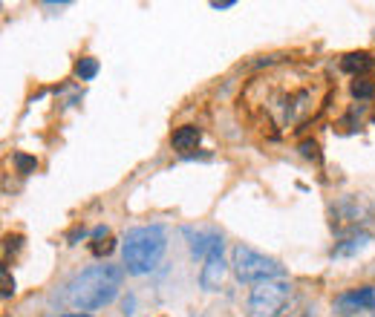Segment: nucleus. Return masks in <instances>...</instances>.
Segmentation results:
<instances>
[{
  "mask_svg": "<svg viewBox=\"0 0 375 317\" xmlns=\"http://www.w3.org/2000/svg\"><path fill=\"white\" fill-rule=\"evenodd\" d=\"M75 75L81 78V81H93V78L98 75V61L95 58H81V61L75 64Z\"/></svg>",
  "mask_w": 375,
  "mask_h": 317,
  "instance_id": "obj_12",
  "label": "nucleus"
},
{
  "mask_svg": "<svg viewBox=\"0 0 375 317\" xmlns=\"http://www.w3.org/2000/svg\"><path fill=\"white\" fill-rule=\"evenodd\" d=\"M372 202L361 193H349V196H341L338 202L332 208V228L338 234H358L361 225H367L372 220Z\"/></svg>",
  "mask_w": 375,
  "mask_h": 317,
  "instance_id": "obj_5",
  "label": "nucleus"
},
{
  "mask_svg": "<svg viewBox=\"0 0 375 317\" xmlns=\"http://www.w3.org/2000/svg\"><path fill=\"white\" fill-rule=\"evenodd\" d=\"M292 297V286L286 280H266L257 283L248 294V306L246 314L248 317H280V311L286 309Z\"/></svg>",
  "mask_w": 375,
  "mask_h": 317,
  "instance_id": "obj_4",
  "label": "nucleus"
},
{
  "mask_svg": "<svg viewBox=\"0 0 375 317\" xmlns=\"http://www.w3.org/2000/svg\"><path fill=\"white\" fill-rule=\"evenodd\" d=\"M0 280H3V297H12L15 294V280H9V268L0 271Z\"/></svg>",
  "mask_w": 375,
  "mask_h": 317,
  "instance_id": "obj_17",
  "label": "nucleus"
},
{
  "mask_svg": "<svg viewBox=\"0 0 375 317\" xmlns=\"http://www.w3.org/2000/svg\"><path fill=\"white\" fill-rule=\"evenodd\" d=\"M372 124H375V115H372Z\"/></svg>",
  "mask_w": 375,
  "mask_h": 317,
  "instance_id": "obj_24",
  "label": "nucleus"
},
{
  "mask_svg": "<svg viewBox=\"0 0 375 317\" xmlns=\"http://www.w3.org/2000/svg\"><path fill=\"white\" fill-rule=\"evenodd\" d=\"M93 236H95V240H110V228H107V225H98V228L93 231Z\"/></svg>",
  "mask_w": 375,
  "mask_h": 317,
  "instance_id": "obj_20",
  "label": "nucleus"
},
{
  "mask_svg": "<svg viewBox=\"0 0 375 317\" xmlns=\"http://www.w3.org/2000/svg\"><path fill=\"white\" fill-rule=\"evenodd\" d=\"M21 243H24V236H17V234H15V236H6V245H3L6 254H9V251H17V248H21Z\"/></svg>",
  "mask_w": 375,
  "mask_h": 317,
  "instance_id": "obj_18",
  "label": "nucleus"
},
{
  "mask_svg": "<svg viewBox=\"0 0 375 317\" xmlns=\"http://www.w3.org/2000/svg\"><path fill=\"white\" fill-rule=\"evenodd\" d=\"M211 6L214 9H231V6H237V0H214Z\"/></svg>",
  "mask_w": 375,
  "mask_h": 317,
  "instance_id": "obj_21",
  "label": "nucleus"
},
{
  "mask_svg": "<svg viewBox=\"0 0 375 317\" xmlns=\"http://www.w3.org/2000/svg\"><path fill=\"white\" fill-rule=\"evenodd\" d=\"M301 156L312 158V162H321V147L318 142H301Z\"/></svg>",
  "mask_w": 375,
  "mask_h": 317,
  "instance_id": "obj_15",
  "label": "nucleus"
},
{
  "mask_svg": "<svg viewBox=\"0 0 375 317\" xmlns=\"http://www.w3.org/2000/svg\"><path fill=\"white\" fill-rule=\"evenodd\" d=\"M113 248H115V245H113V240H104V243H102V240H95V243L90 245V251H93L95 257H104V254H110Z\"/></svg>",
  "mask_w": 375,
  "mask_h": 317,
  "instance_id": "obj_16",
  "label": "nucleus"
},
{
  "mask_svg": "<svg viewBox=\"0 0 375 317\" xmlns=\"http://www.w3.org/2000/svg\"><path fill=\"white\" fill-rule=\"evenodd\" d=\"M231 266H234V274L240 283H266V280H280V277L286 274V268L271 260V257L254 251L248 245H237L231 251Z\"/></svg>",
  "mask_w": 375,
  "mask_h": 317,
  "instance_id": "obj_3",
  "label": "nucleus"
},
{
  "mask_svg": "<svg viewBox=\"0 0 375 317\" xmlns=\"http://www.w3.org/2000/svg\"><path fill=\"white\" fill-rule=\"evenodd\" d=\"M369 243H372V234H367V231H361V234H352L349 240H344V243H338V245L332 248V257H352V254L364 251Z\"/></svg>",
  "mask_w": 375,
  "mask_h": 317,
  "instance_id": "obj_9",
  "label": "nucleus"
},
{
  "mask_svg": "<svg viewBox=\"0 0 375 317\" xmlns=\"http://www.w3.org/2000/svg\"><path fill=\"white\" fill-rule=\"evenodd\" d=\"M349 317H375V306H372V309H364V311H358V314H349Z\"/></svg>",
  "mask_w": 375,
  "mask_h": 317,
  "instance_id": "obj_22",
  "label": "nucleus"
},
{
  "mask_svg": "<svg viewBox=\"0 0 375 317\" xmlns=\"http://www.w3.org/2000/svg\"><path fill=\"white\" fill-rule=\"evenodd\" d=\"M200 138H202V133H200V127H193V124H182L179 130H176L173 136H170V145H173V150H179V153H191V150H196V145H200Z\"/></svg>",
  "mask_w": 375,
  "mask_h": 317,
  "instance_id": "obj_8",
  "label": "nucleus"
},
{
  "mask_svg": "<svg viewBox=\"0 0 375 317\" xmlns=\"http://www.w3.org/2000/svg\"><path fill=\"white\" fill-rule=\"evenodd\" d=\"M67 317H90V314H67Z\"/></svg>",
  "mask_w": 375,
  "mask_h": 317,
  "instance_id": "obj_23",
  "label": "nucleus"
},
{
  "mask_svg": "<svg viewBox=\"0 0 375 317\" xmlns=\"http://www.w3.org/2000/svg\"><path fill=\"white\" fill-rule=\"evenodd\" d=\"M162 317H168V314H162Z\"/></svg>",
  "mask_w": 375,
  "mask_h": 317,
  "instance_id": "obj_25",
  "label": "nucleus"
},
{
  "mask_svg": "<svg viewBox=\"0 0 375 317\" xmlns=\"http://www.w3.org/2000/svg\"><path fill=\"white\" fill-rule=\"evenodd\" d=\"M352 95L361 98V101H367V98L375 95V84L367 81V78H358V81H352Z\"/></svg>",
  "mask_w": 375,
  "mask_h": 317,
  "instance_id": "obj_14",
  "label": "nucleus"
},
{
  "mask_svg": "<svg viewBox=\"0 0 375 317\" xmlns=\"http://www.w3.org/2000/svg\"><path fill=\"white\" fill-rule=\"evenodd\" d=\"M81 236H87V228H84V225H78V228H72V231H70L67 240H70V243H78Z\"/></svg>",
  "mask_w": 375,
  "mask_h": 317,
  "instance_id": "obj_19",
  "label": "nucleus"
},
{
  "mask_svg": "<svg viewBox=\"0 0 375 317\" xmlns=\"http://www.w3.org/2000/svg\"><path fill=\"white\" fill-rule=\"evenodd\" d=\"M168 248V236L159 225H142V228H130L122 245V257H125V271L133 277L150 274L159 260L165 257Z\"/></svg>",
  "mask_w": 375,
  "mask_h": 317,
  "instance_id": "obj_2",
  "label": "nucleus"
},
{
  "mask_svg": "<svg viewBox=\"0 0 375 317\" xmlns=\"http://www.w3.org/2000/svg\"><path fill=\"white\" fill-rule=\"evenodd\" d=\"M372 64H375V61H372V55H369V52H349V55L341 58V67H344V72H349V75L367 72Z\"/></svg>",
  "mask_w": 375,
  "mask_h": 317,
  "instance_id": "obj_11",
  "label": "nucleus"
},
{
  "mask_svg": "<svg viewBox=\"0 0 375 317\" xmlns=\"http://www.w3.org/2000/svg\"><path fill=\"white\" fill-rule=\"evenodd\" d=\"M122 280H125V268L110 266V263L84 268L64 286V303L70 309H78L81 314L102 309L115 300L118 288H122Z\"/></svg>",
  "mask_w": 375,
  "mask_h": 317,
  "instance_id": "obj_1",
  "label": "nucleus"
},
{
  "mask_svg": "<svg viewBox=\"0 0 375 317\" xmlns=\"http://www.w3.org/2000/svg\"><path fill=\"white\" fill-rule=\"evenodd\" d=\"M372 306H375V286H361V288H355V291L341 294L338 300H335V311H341L344 317L358 314V311L372 309Z\"/></svg>",
  "mask_w": 375,
  "mask_h": 317,
  "instance_id": "obj_7",
  "label": "nucleus"
},
{
  "mask_svg": "<svg viewBox=\"0 0 375 317\" xmlns=\"http://www.w3.org/2000/svg\"><path fill=\"white\" fill-rule=\"evenodd\" d=\"M12 162H15L17 173H24V176H29V173L38 170V158H35V156H26V153H15Z\"/></svg>",
  "mask_w": 375,
  "mask_h": 317,
  "instance_id": "obj_13",
  "label": "nucleus"
},
{
  "mask_svg": "<svg viewBox=\"0 0 375 317\" xmlns=\"http://www.w3.org/2000/svg\"><path fill=\"white\" fill-rule=\"evenodd\" d=\"M185 236L191 240V254L193 257H208L216 234H205V231H193V228H185Z\"/></svg>",
  "mask_w": 375,
  "mask_h": 317,
  "instance_id": "obj_10",
  "label": "nucleus"
},
{
  "mask_svg": "<svg viewBox=\"0 0 375 317\" xmlns=\"http://www.w3.org/2000/svg\"><path fill=\"white\" fill-rule=\"evenodd\" d=\"M223 234H216V240L205 257V266H202V274H200V286L205 291H214V288H220L223 283V277H225V260H223Z\"/></svg>",
  "mask_w": 375,
  "mask_h": 317,
  "instance_id": "obj_6",
  "label": "nucleus"
}]
</instances>
